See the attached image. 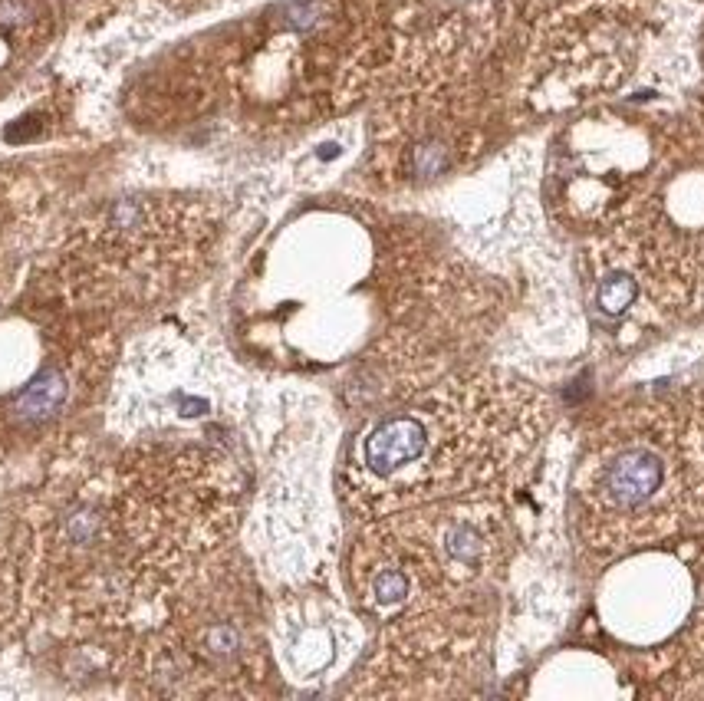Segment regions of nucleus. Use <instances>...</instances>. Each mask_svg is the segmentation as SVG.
Segmentation results:
<instances>
[{
    "label": "nucleus",
    "instance_id": "obj_1",
    "mask_svg": "<svg viewBox=\"0 0 704 701\" xmlns=\"http://www.w3.org/2000/svg\"><path fill=\"white\" fill-rule=\"evenodd\" d=\"M553 422V402L501 369L464 372L366 422L339 471L352 517L415 504L494 497L530 465Z\"/></svg>",
    "mask_w": 704,
    "mask_h": 701
},
{
    "label": "nucleus",
    "instance_id": "obj_2",
    "mask_svg": "<svg viewBox=\"0 0 704 701\" xmlns=\"http://www.w3.org/2000/svg\"><path fill=\"white\" fill-rule=\"evenodd\" d=\"M514 547L497 497L415 504L362 520L349 553V590L379 626L474 609Z\"/></svg>",
    "mask_w": 704,
    "mask_h": 701
},
{
    "label": "nucleus",
    "instance_id": "obj_3",
    "mask_svg": "<svg viewBox=\"0 0 704 701\" xmlns=\"http://www.w3.org/2000/svg\"><path fill=\"white\" fill-rule=\"evenodd\" d=\"M264 599L237 553L204 557L139 642L135 678L142 695L251 698L270 682Z\"/></svg>",
    "mask_w": 704,
    "mask_h": 701
},
{
    "label": "nucleus",
    "instance_id": "obj_4",
    "mask_svg": "<svg viewBox=\"0 0 704 701\" xmlns=\"http://www.w3.org/2000/svg\"><path fill=\"white\" fill-rule=\"evenodd\" d=\"M576 527L596 553H622L672 517L675 435L655 418L612 415L586 435L576 468Z\"/></svg>",
    "mask_w": 704,
    "mask_h": 701
},
{
    "label": "nucleus",
    "instance_id": "obj_5",
    "mask_svg": "<svg viewBox=\"0 0 704 701\" xmlns=\"http://www.w3.org/2000/svg\"><path fill=\"white\" fill-rule=\"evenodd\" d=\"M214 224L188 205L119 198L93 231L83 297L96 307L135 310L178 293L211 251Z\"/></svg>",
    "mask_w": 704,
    "mask_h": 701
},
{
    "label": "nucleus",
    "instance_id": "obj_6",
    "mask_svg": "<svg viewBox=\"0 0 704 701\" xmlns=\"http://www.w3.org/2000/svg\"><path fill=\"white\" fill-rule=\"evenodd\" d=\"M487 616L478 606L382 626L352 695H448L478 669Z\"/></svg>",
    "mask_w": 704,
    "mask_h": 701
},
{
    "label": "nucleus",
    "instance_id": "obj_7",
    "mask_svg": "<svg viewBox=\"0 0 704 701\" xmlns=\"http://www.w3.org/2000/svg\"><path fill=\"white\" fill-rule=\"evenodd\" d=\"M349 629V619L339 606L306 603L300 609H283L277 616L280 659L293 678H320L339 662V636Z\"/></svg>",
    "mask_w": 704,
    "mask_h": 701
},
{
    "label": "nucleus",
    "instance_id": "obj_8",
    "mask_svg": "<svg viewBox=\"0 0 704 701\" xmlns=\"http://www.w3.org/2000/svg\"><path fill=\"white\" fill-rule=\"evenodd\" d=\"M73 372L66 366H47L33 376L24 389L14 395L10 402V415L17 418L20 425H43L53 422L66 405L73 399Z\"/></svg>",
    "mask_w": 704,
    "mask_h": 701
}]
</instances>
